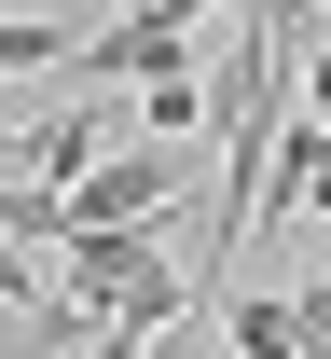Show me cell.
Returning <instances> with one entry per match:
<instances>
[{"instance_id": "cell-7", "label": "cell", "mask_w": 331, "mask_h": 359, "mask_svg": "<svg viewBox=\"0 0 331 359\" xmlns=\"http://www.w3.org/2000/svg\"><path fill=\"white\" fill-rule=\"evenodd\" d=\"M0 249H69V194H42V180H0Z\"/></svg>"}, {"instance_id": "cell-8", "label": "cell", "mask_w": 331, "mask_h": 359, "mask_svg": "<svg viewBox=\"0 0 331 359\" xmlns=\"http://www.w3.org/2000/svg\"><path fill=\"white\" fill-rule=\"evenodd\" d=\"M193 111H207V69H152V83H139V125L152 138H180Z\"/></svg>"}, {"instance_id": "cell-9", "label": "cell", "mask_w": 331, "mask_h": 359, "mask_svg": "<svg viewBox=\"0 0 331 359\" xmlns=\"http://www.w3.org/2000/svg\"><path fill=\"white\" fill-rule=\"evenodd\" d=\"M152 346V332H83V359H139Z\"/></svg>"}, {"instance_id": "cell-3", "label": "cell", "mask_w": 331, "mask_h": 359, "mask_svg": "<svg viewBox=\"0 0 331 359\" xmlns=\"http://www.w3.org/2000/svg\"><path fill=\"white\" fill-rule=\"evenodd\" d=\"M180 138H139V152H97L83 180H69V235H111V222H166L180 208Z\"/></svg>"}, {"instance_id": "cell-2", "label": "cell", "mask_w": 331, "mask_h": 359, "mask_svg": "<svg viewBox=\"0 0 331 359\" xmlns=\"http://www.w3.org/2000/svg\"><path fill=\"white\" fill-rule=\"evenodd\" d=\"M55 304H69V332H166L193 290H180V263H166L152 222H111V235L55 249Z\"/></svg>"}, {"instance_id": "cell-1", "label": "cell", "mask_w": 331, "mask_h": 359, "mask_svg": "<svg viewBox=\"0 0 331 359\" xmlns=\"http://www.w3.org/2000/svg\"><path fill=\"white\" fill-rule=\"evenodd\" d=\"M290 14L262 0L235 28V69H221V194H207V290H221V263L248 249V222H276V138H290Z\"/></svg>"}, {"instance_id": "cell-4", "label": "cell", "mask_w": 331, "mask_h": 359, "mask_svg": "<svg viewBox=\"0 0 331 359\" xmlns=\"http://www.w3.org/2000/svg\"><path fill=\"white\" fill-rule=\"evenodd\" d=\"M97 152H111V111H55V125H28V138H14V166H0V180H42V194H69Z\"/></svg>"}, {"instance_id": "cell-5", "label": "cell", "mask_w": 331, "mask_h": 359, "mask_svg": "<svg viewBox=\"0 0 331 359\" xmlns=\"http://www.w3.org/2000/svg\"><path fill=\"white\" fill-rule=\"evenodd\" d=\"M276 208H290V222H331V125H318V111L276 138Z\"/></svg>"}, {"instance_id": "cell-6", "label": "cell", "mask_w": 331, "mask_h": 359, "mask_svg": "<svg viewBox=\"0 0 331 359\" xmlns=\"http://www.w3.org/2000/svg\"><path fill=\"white\" fill-rule=\"evenodd\" d=\"M221 359H304V332H290V290H248V304H221Z\"/></svg>"}, {"instance_id": "cell-10", "label": "cell", "mask_w": 331, "mask_h": 359, "mask_svg": "<svg viewBox=\"0 0 331 359\" xmlns=\"http://www.w3.org/2000/svg\"><path fill=\"white\" fill-rule=\"evenodd\" d=\"M0 14H28V0H0Z\"/></svg>"}]
</instances>
